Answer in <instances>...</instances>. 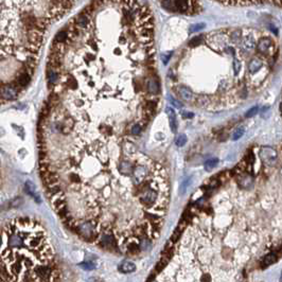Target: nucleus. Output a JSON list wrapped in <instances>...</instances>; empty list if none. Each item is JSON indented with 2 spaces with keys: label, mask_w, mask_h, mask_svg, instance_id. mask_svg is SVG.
<instances>
[{
  "label": "nucleus",
  "mask_w": 282,
  "mask_h": 282,
  "mask_svg": "<svg viewBox=\"0 0 282 282\" xmlns=\"http://www.w3.org/2000/svg\"><path fill=\"white\" fill-rule=\"evenodd\" d=\"M17 87L14 86L13 84H7V85H4L3 87H2L1 89V95L2 98H3L4 100H7V101H12V100H15L17 98Z\"/></svg>",
  "instance_id": "6"
},
{
  "label": "nucleus",
  "mask_w": 282,
  "mask_h": 282,
  "mask_svg": "<svg viewBox=\"0 0 282 282\" xmlns=\"http://www.w3.org/2000/svg\"><path fill=\"white\" fill-rule=\"evenodd\" d=\"M164 10L175 14L196 15L201 11L203 0H157ZM225 6H246L263 2H271V0H213Z\"/></svg>",
  "instance_id": "2"
},
{
  "label": "nucleus",
  "mask_w": 282,
  "mask_h": 282,
  "mask_svg": "<svg viewBox=\"0 0 282 282\" xmlns=\"http://www.w3.org/2000/svg\"><path fill=\"white\" fill-rule=\"evenodd\" d=\"M131 133L133 134V135H139V134L141 133V126L139 125V124H136V125H134L133 127L131 129Z\"/></svg>",
  "instance_id": "24"
},
{
  "label": "nucleus",
  "mask_w": 282,
  "mask_h": 282,
  "mask_svg": "<svg viewBox=\"0 0 282 282\" xmlns=\"http://www.w3.org/2000/svg\"><path fill=\"white\" fill-rule=\"evenodd\" d=\"M159 82L158 80H157L156 76H150L149 79H147L146 81V89L149 92H151V94L153 95H156L159 92Z\"/></svg>",
  "instance_id": "8"
},
{
  "label": "nucleus",
  "mask_w": 282,
  "mask_h": 282,
  "mask_svg": "<svg viewBox=\"0 0 282 282\" xmlns=\"http://www.w3.org/2000/svg\"><path fill=\"white\" fill-rule=\"evenodd\" d=\"M165 112H167L168 116H169V120H170V127L172 129L173 133L177 131V122H176V115L173 108L167 107L165 108Z\"/></svg>",
  "instance_id": "11"
},
{
  "label": "nucleus",
  "mask_w": 282,
  "mask_h": 282,
  "mask_svg": "<svg viewBox=\"0 0 282 282\" xmlns=\"http://www.w3.org/2000/svg\"><path fill=\"white\" fill-rule=\"evenodd\" d=\"M186 143H187V136L183 135V134H182V135L178 136L177 138H176V140H175V144H176L178 147L183 146Z\"/></svg>",
  "instance_id": "19"
},
{
  "label": "nucleus",
  "mask_w": 282,
  "mask_h": 282,
  "mask_svg": "<svg viewBox=\"0 0 282 282\" xmlns=\"http://www.w3.org/2000/svg\"><path fill=\"white\" fill-rule=\"evenodd\" d=\"M169 101H170L171 105H173V106H174V107H176V108H182V107H183V103L180 102V101L176 100V99H175V98H173V97H169Z\"/></svg>",
  "instance_id": "22"
},
{
  "label": "nucleus",
  "mask_w": 282,
  "mask_h": 282,
  "mask_svg": "<svg viewBox=\"0 0 282 282\" xmlns=\"http://www.w3.org/2000/svg\"><path fill=\"white\" fill-rule=\"evenodd\" d=\"M260 158L263 161V164H265L266 165L270 167L276 164L277 158H278V155H277L276 150H274L270 146H262L260 150Z\"/></svg>",
  "instance_id": "3"
},
{
  "label": "nucleus",
  "mask_w": 282,
  "mask_h": 282,
  "mask_svg": "<svg viewBox=\"0 0 282 282\" xmlns=\"http://www.w3.org/2000/svg\"><path fill=\"white\" fill-rule=\"evenodd\" d=\"M51 204H52L53 209L56 212L63 210L64 208H66V198L62 191H58V193L53 194L51 196Z\"/></svg>",
  "instance_id": "4"
},
{
  "label": "nucleus",
  "mask_w": 282,
  "mask_h": 282,
  "mask_svg": "<svg viewBox=\"0 0 282 282\" xmlns=\"http://www.w3.org/2000/svg\"><path fill=\"white\" fill-rule=\"evenodd\" d=\"M191 183V177H188L186 180H183L182 186H180V194H183L186 192V190L189 188V186H190Z\"/></svg>",
  "instance_id": "20"
},
{
  "label": "nucleus",
  "mask_w": 282,
  "mask_h": 282,
  "mask_svg": "<svg viewBox=\"0 0 282 282\" xmlns=\"http://www.w3.org/2000/svg\"><path fill=\"white\" fill-rule=\"evenodd\" d=\"M178 94L182 97V99L186 100V101H191L193 99V92L189 87L187 86H180L179 88L177 89Z\"/></svg>",
  "instance_id": "14"
},
{
  "label": "nucleus",
  "mask_w": 282,
  "mask_h": 282,
  "mask_svg": "<svg viewBox=\"0 0 282 282\" xmlns=\"http://www.w3.org/2000/svg\"><path fill=\"white\" fill-rule=\"evenodd\" d=\"M235 54L233 55V59H232V69H233L234 76H238V74L240 73V71H241L242 64H241V61H240V59L235 56Z\"/></svg>",
  "instance_id": "16"
},
{
  "label": "nucleus",
  "mask_w": 282,
  "mask_h": 282,
  "mask_svg": "<svg viewBox=\"0 0 282 282\" xmlns=\"http://www.w3.org/2000/svg\"><path fill=\"white\" fill-rule=\"evenodd\" d=\"M219 162V159L218 158H211L209 160H207L205 162V164H204V168H205V170L207 172H210L214 169V168L216 167V164H218Z\"/></svg>",
  "instance_id": "17"
},
{
  "label": "nucleus",
  "mask_w": 282,
  "mask_h": 282,
  "mask_svg": "<svg viewBox=\"0 0 282 282\" xmlns=\"http://www.w3.org/2000/svg\"><path fill=\"white\" fill-rule=\"evenodd\" d=\"M80 266L86 270H92L95 268V265L94 264V262H84V263H81Z\"/></svg>",
  "instance_id": "21"
},
{
  "label": "nucleus",
  "mask_w": 282,
  "mask_h": 282,
  "mask_svg": "<svg viewBox=\"0 0 282 282\" xmlns=\"http://www.w3.org/2000/svg\"><path fill=\"white\" fill-rule=\"evenodd\" d=\"M135 270H136V264L132 262V261H124L119 266V271H121L123 274L134 273Z\"/></svg>",
  "instance_id": "12"
},
{
  "label": "nucleus",
  "mask_w": 282,
  "mask_h": 282,
  "mask_svg": "<svg viewBox=\"0 0 282 282\" xmlns=\"http://www.w3.org/2000/svg\"><path fill=\"white\" fill-rule=\"evenodd\" d=\"M25 188L27 193L32 196V197H34L37 203H39L40 196H39V194L37 193V191H36V187L34 186V183H31L30 180H28V182H25Z\"/></svg>",
  "instance_id": "10"
},
{
  "label": "nucleus",
  "mask_w": 282,
  "mask_h": 282,
  "mask_svg": "<svg viewBox=\"0 0 282 282\" xmlns=\"http://www.w3.org/2000/svg\"><path fill=\"white\" fill-rule=\"evenodd\" d=\"M280 280L282 281V274H281V278H280Z\"/></svg>",
  "instance_id": "27"
},
{
  "label": "nucleus",
  "mask_w": 282,
  "mask_h": 282,
  "mask_svg": "<svg viewBox=\"0 0 282 282\" xmlns=\"http://www.w3.org/2000/svg\"><path fill=\"white\" fill-rule=\"evenodd\" d=\"M262 66H263L262 59L259 58H253L252 59H250L249 63H248V71H249V73L253 74L260 70V69L262 68Z\"/></svg>",
  "instance_id": "9"
},
{
  "label": "nucleus",
  "mask_w": 282,
  "mask_h": 282,
  "mask_svg": "<svg viewBox=\"0 0 282 282\" xmlns=\"http://www.w3.org/2000/svg\"><path fill=\"white\" fill-rule=\"evenodd\" d=\"M244 133H245V128L243 127V126L238 127L233 132V134H232V140H238V139H240L243 135H244Z\"/></svg>",
  "instance_id": "18"
},
{
  "label": "nucleus",
  "mask_w": 282,
  "mask_h": 282,
  "mask_svg": "<svg viewBox=\"0 0 282 282\" xmlns=\"http://www.w3.org/2000/svg\"><path fill=\"white\" fill-rule=\"evenodd\" d=\"M134 170H135L134 164H132L128 161H122L119 164V171L124 175H132L134 173Z\"/></svg>",
  "instance_id": "13"
},
{
  "label": "nucleus",
  "mask_w": 282,
  "mask_h": 282,
  "mask_svg": "<svg viewBox=\"0 0 282 282\" xmlns=\"http://www.w3.org/2000/svg\"><path fill=\"white\" fill-rule=\"evenodd\" d=\"M183 118H187V119H191L194 117V115L192 113H189V112H183Z\"/></svg>",
  "instance_id": "25"
},
{
  "label": "nucleus",
  "mask_w": 282,
  "mask_h": 282,
  "mask_svg": "<svg viewBox=\"0 0 282 282\" xmlns=\"http://www.w3.org/2000/svg\"><path fill=\"white\" fill-rule=\"evenodd\" d=\"M276 261H277V256L275 255V253H268L267 256H265V257L263 258L262 266H264V267H266V266H270V265L273 264V263H275Z\"/></svg>",
  "instance_id": "15"
},
{
  "label": "nucleus",
  "mask_w": 282,
  "mask_h": 282,
  "mask_svg": "<svg viewBox=\"0 0 282 282\" xmlns=\"http://www.w3.org/2000/svg\"><path fill=\"white\" fill-rule=\"evenodd\" d=\"M258 112H259V107H258V106H253L252 108H250V109L246 113L245 117H246V118H252L255 115H257Z\"/></svg>",
  "instance_id": "23"
},
{
  "label": "nucleus",
  "mask_w": 282,
  "mask_h": 282,
  "mask_svg": "<svg viewBox=\"0 0 282 282\" xmlns=\"http://www.w3.org/2000/svg\"><path fill=\"white\" fill-rule=\"evenodd\" d=\"M147 174H149V173H147L146 167H144V165H142V164L137 165L133 173L134 178H135L137 183H141L142 182H144V178L147 176Z\"/></svg>",
  "instance_id": "7"
},
{
  "label": "nucleus",
  "mask_w": 282,
  "mask_h": 282,
  "mask_svg": "<svg viewBox=\"0 0 282 282\" xmlns=\"http://www.w3.org/2000/svg\"><path fill=\"white\" fill-rule=\"evenodd\" d=\"M280 109H281V112H282V103H281V106H280Z\"/></svg>",
  "instance_id": "26"
},
{
  "label": "nucleus",
  "mask_w": 282,
  "mask_h": 282,
  "mask_svg": "<svg viewBox=\"0 0 282 282\" xmlns=\"http://www.w3.org/2000/svg\"><path fill=\"white\" fill-rule=\"evenodd\" d=\"M274 47V43L270 37H261L257 43V51L261 54H268Z\"/></svg>",
  "instance_id": "5"
},
{
  "label": "nucleus",
  "mask_w": 282,
  "mask_h": 282,
  "mask_svg": "<svg viewBox=\"0 0 282 282\" xmlns=\"http://www.w3.org/2000/svg\"><path fill=\"white\" fill-rule=\"evenodd\" d=\"M79 0H1L2 68L32 76L50 25Z\"/></svg>",
  "instance_id": "1"
}]
</instances>
